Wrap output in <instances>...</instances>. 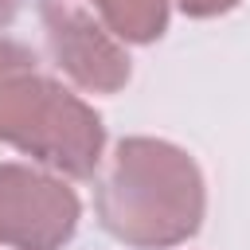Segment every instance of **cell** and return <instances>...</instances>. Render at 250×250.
Segmentation results:
<instances>
[{
	"instance_id": "6da1fadb",
	"label": "cell",
	"mask_w": 250,
	"mask_h": 250,
	"mask_svg": "<svg viewBox=\"0 0 250 250\" xmlns=\"http://www.w3.org/2000/svg\"><path fill=\"white\" fill-rule=\"evenodd\" d=\"M102 223L137 246L188 238L203 215V184L195 164L160 141H121L98 191Z\"/></svg>"
},
{
	"instance_id": "7a4b0ae2",
	"label": "cell",
	"mask_w": 250,
	"mask_h": 250,
	"mask_svg": "<svg viewBox=\"0 0 250 250\" xmlns=\"http://www.w3.org/2000/svg\"><path fill=\"white\" fill-rule=\"evenodd\" d=\"M0 137L70 176H90L102 148L98 117L47 82L16 43H0Z\"/></svg>"
},
{
	"instance_id": "3957f363",
	"label": "cell",
	"mask_w": 250,
	"mask_h": 250,
	"mask_svg": "<svg viewBox=\"0 0 250 250\" xmlns=\"http://www.w3.org/2000/svg\"><path fill=\"white\" fill-rule=\"evenodd\" d=\"M78 199L70 188L20 168L0 164V242L20 250H55L70 238Z\"/></svg>"
},
{
	"instance_id": "277c9868",
	"label": "cell",
	"mask_w": 250,
	"mask_h": 250,
	"mask_svg": "<svg viewBox=\"0 0 250 250\" xmlns=\"http://www.w3.org/2000/svg\"><path fill=\"white\" fill-rule=\"evenodd\" d=\"M43 27L55 62L86 90H117L129 78V59L113 47L109 31L98 27L94 12L78 0H43Z\"/></svg>"
},
{
	"instance_id": "5b68a950",
	"label": "cell",
	"mask_w": 250,
	"mask_h": 250,
	"mask_svg": "<svg viewBox=\"0 0 250 250\" xmlns=\"http://www.w3.org/2000/svg\"><path fill=\"white\" fill-rule=\"evenodd\" d=\"M113 35L125 39H156L164 31V0H90Z\"/></svg>"
},
{
	"instance_id": "8992f818",
	"label": "cell",
	"mask_w": 250,
	"mask_h": 250,
	"mask_svg": "<svg viewBox=\"0 0 250 250\" xmlns=\"http://www.w3.org/2000/svg\"><path fill=\"white\" fill-rule=\"evenodd\" d=\"M184 4V12H191V16H215V12H227L234 0H180Z\"/></svg>"
},
{
	"instance_id": "52a82bcc",
	"label": "cell",
	"mask_w": 250,
	"mask_h": 250,
	"mask_svg": "<svg viewBox=\"0 0 250 250\" xmlns=\"http://www.w3.org/2000/svg\"><path fill=\"white\" fill-rule=\"evenodd\" d=\"M16 8H20V0H0V23H8L16 16Z\"/></svg>"
}]
</instances>
